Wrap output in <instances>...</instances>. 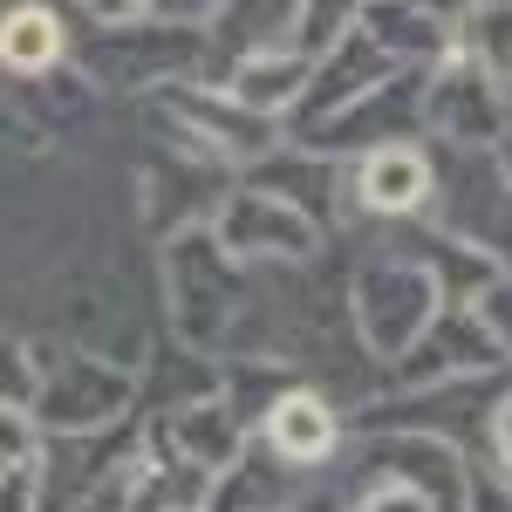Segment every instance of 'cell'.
I'll use <instances>...</instances> for the list:
<instances>
[{
	"label": "cell",
	"instance_id": "cell-1",
	"mask_svg": "<svg viewBox=\"0 0 512 512\" xmlns=\"http://www.w3.org/2000/svg\"><path fill=\"white\" fill-rule=\"evenodd\" d=\"M362 315H369V335L383 349H403L424 315H431V274L424 267H383V274L362 280Z\"/></svg>",
	"mask_w": 512,
	"mask_h": 512
},
{
	"label": "cell",
	"instance_id": "cell-2",
	"mask_svg": "<svg viewBox=\"0 0 512 512\" xmlns=\"http://www.w3.org/2000/svg\"><path fill=\"white\" fill-rule=\"evenodd\" d=\"M267 437H274L280 458H321V451H335V417L321 410L315 396H280L274 417H267Z\"/></svg>",
	"mask_w": 512,
	"mask_h": 512
},
{
	"label": "cell",
	"instance_id": "cell-3",
	"mask_svg": "<svg viewBox=\"0 0 512 512\" xmlns=\"http://www.w3.org/2000/svg\"><path fill=\"white\" fill-rule=\"evenodd\" d=\"M424 192H431V171L417 151H376L362 164V198L376 212H410V205H424Z\"/></svg>",
	"mask_w": 512,
	"mask_h": 512
},
{
	"label": "cell",
	"instance_id": "cell-4",
	"mask_svg": "<svg viewBox=\"0 0 512 512\" xmlns=\"http://www.w3.org/2000/svg\"><path fill=\"white\" fill-rule=\"evenodd\" d=\"M55 48H62V28H55L48 7H21V14L0 21V62L7 69H48Z\"/></svg>",
	"mask_w": 512,
	"mask_h": 512
},
{
	"label": "cell",
	"instance_id": "cell-5",
	"mask_svg": "<svg viewBox=\"0 0 512 512\" xmlns=\"http://www.w3.org/2000/svg\"><path fill=\"white\" fill-rule=\"evenodd\" d=\"M308 82V62H280V55H260V62H246L239 69V103L246 110H274V103H287L294 89Z\"/></svg>",
	"mask_w": 512,
	"mask_h": 512
},
{
	"label": "cell",
	"instance_id": "cell-6",
	"mask_svg": "<svg viewBox=\"0 0 512 512\" xmlns=\"http://www.w3.org/2000/svg\"><path fill=\"white\" fill-rule=\"evenodd\" d=\"M362 512H437V506H431V492H424V485H390V492H376Z\"/></svg>",
	"mask_w": 512,
	"mask_h": 512
},
{
	"label": "cell",
	"instance_id": "cell-7",
	"mask_svg": "<svg viewBox=\"0 0 512 512\" xmlns=\"http://www.w3.org/2000/svg\"><path fill=\"white\" fill-rule=\"evenodd\" d=\"M485 62H492V69H512V7H499V14L485 21Z\"/></svg>",
	"mask_w": 512,
	"mask_h": 512
},
{
	"label": "cell",
	"instance_id": "cell-8",
	"mask_svg": "<svg viewBox=\"0 0 512 512\" xmlns=\"http://www.w3.org/2000/svg\"><path fill=\"white\" fill-rule=\"evenodd\" d=\"M485 315L499 328V342H512V287H492V294H485Z\"/></svg>",
	"mask_w": 512,
	"mask_h": 512
},
{
	"label": "cell",
	"instance_id": "cell-9",
	"mask_svg": "<svg viewBox=\"0 0 512 512\" xmlns=\"http://www.w3.org/2000/svg\"><path fill=\"white\" fill-rule=\"evenodd\" d=\"M0 396L28 403V376H21V355H0Z\"/></svg>",
	"mask_w": 512,
	"mask_h": 512
},
{
	"label": "cell",
	"instance_id": "cell-10",
	"mask_svg": "<svg viewBox=\"0 0 512 512\" xmlns=\"http://www.w3.org/2000/svg\"><path fill=\"white\" fill-rule=\"evenodd\" d=\"M0 458H28V431L14 417H0Z\"/></svg>",
	"mask_w": 512,
	"mask_h": 512
},
{
	"label": "cell",
	"instance_id": "cell-11",
	"mask_svg": "<svg viewBox=\"0 0 512 512\" xmlns=\"http://www.w3.org/2000/svg\"><path fill=\"white\" fill-rule=\"evenodd\" d=\"M89 7H96V14H103V21H123V14H137V7H144V0H89Z\"/></svg>",
	"mask_w": 512,
	"mask_h": 512
},
{
	"label": "cell",
	"instance_id": "cell-12",
	"mask_svg": "<svg viewBox=\"0 0 512 512\" xmlns=\"http://www.w3.org/2000/svg\"><path fill=\"white\" fill-rule=\"evenodd\" d=\"M499 458H506V465H512V403H506V410H499Z\"/></svg>",
	"mask_w": 512,
	"mask_h": 512
},
{
	"label": "cell",
	"instance_id": "cell-13",
	"mask_svg": "<svg viewBox=\"0 0 512 512\" xmlns=\"http://www.w3.org/2000/svg\"><path fill=\"white\" fill-rule=\"evenodd\" d=\"M478 512H512V499H492V492H478Z\"/></svg>",
	"mask_w": 512,
	"mask_h": 512
},
{
	"label": "cell",
	"instance_id": "cell-14",
	"mask_svg": "<svg viewBox=\"0 0 512 512\" xmlns=\"http://www.w3.org/2000/svg\"><path fill=\"white\" fill-rule=\"evenodd\" d=\"M506 171H512V144H506Z\"/></svg>",
	"mask_w": 512,
	"mask_h": 512
}]
</instances>
